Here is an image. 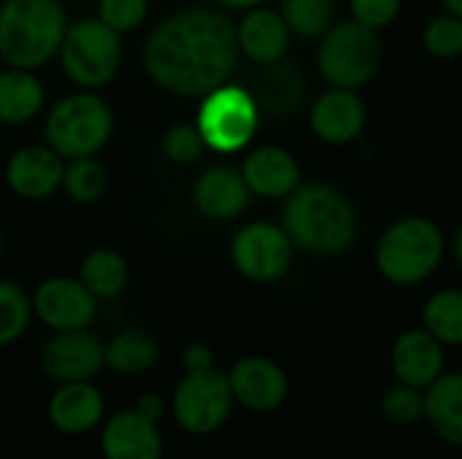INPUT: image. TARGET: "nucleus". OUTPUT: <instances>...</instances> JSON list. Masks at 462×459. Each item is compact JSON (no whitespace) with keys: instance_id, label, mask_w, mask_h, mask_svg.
Instances as JSON below:
<instances>
[{"instance_id":"nucleus-9","label":"nucleus","mask_w":462,"mask_h":459,"mask_svg":"<svg viewBox=\"0 0 462 459\" xmlns=\"http://www.w3.org/2000/svg\"><path fill=\"white\" fill-rule=\"evenodd\" d=\"M168 403L179 430L195 438L219 433L236 411V398L227 381V371L219 368L203 373H184L176 381Z\"/></svg>"},{"instance_id":"nucleus-1","label":"nucleus","mask_w":462,"mask_h":459,"mask_svg":"<svg viewBox=\"0 0 462 459\" xmlns=\"http://www.w3.org/2000/svg\"><path fill=\"white\" fill-rule=\"evenodd\" d=\"M241 49L236 24L217 8H181L160 19L143 43V70L168 95L203 97L230 81Z\"/></svg>"},{"instance_id":"nucleus-16","label":"nucleus","mask_w":462,"mask_h":459,"mask_svg":"<svg viewBox=\"0 0 462 459\" xmlns=\"http://www.w3.org/2000/svg\"><path fill=\"white\" fill-rule=\"evenodd\" d=\"M65 160L46 143L19 146L5 162V184L22 200H46L62 189Z\"/></svg>"},{"instance_id":"nucleus-35","label":"nucleus","mask_w":462,"mask_h":459,"mask_svg":"<svg viewBox=\"0 0 462 459\" xmlns=\"http://www.w3.org/2000/svg\"><path fill=\"white\" fill-rule=\"evenodd\" d=\"M401 5H403V0H349L355 22H360L376 32L390 27L398 19Z\"/></svg>"},{"instance_id":"nucleus-40","label":"nucleus","mask_w":462,"mask_h":459,"mask_svg":"<svg viewBox=\"0 0 462 459\" xmlns=\"http://www.w3.org/2000/svg\"><path fill=\"white\" fill-rule=\"evenodd\" d=\"M455 260H457V265H460L462 271V230L457 233V238H455Z\"/></svg>"},{"instance_id":"nucleus-21","label":"nucleus","mask_w":462,"mask_h":459,"mask_svg":"<svg viewBox=\"0 0 462 459\" xmlns=\"http://www.w3.org/2000/svg\"><path fill=\"white\" fill-rule=\"evenodd\" d=\"M238 49L254 65H271L284 60L290 49V27L284 16L273 8L257 5L244 11V19L236 24Z\"/></svg>"},{"instance_id":"nucleus-5","label":"nucleus","mask_w":462,"mask_h":459,"mask_svg":"<svg viewBox=\"0 0 462 459\" xmlns=\"http://www.w3.org/2000/svg\"><path fill=\"white\" fill-rule=\"evenodd\" d=\"M114 135V111L95 89L60 97L43 119V138L65 162L95 157Z\"/></svg>"},{"instance_id":"nucleus-28","label":"nucleus","mask_w":462,"mask_h":459,"mask_svg":"<svg viewBox=\"0 0 462 459\" xmlns=\"http://www.w3.org/2000/svg\"><path fill=\"white\" fill-rule=\"evenodd\" d=\"M108 189V173L95 157H79L65 162L62 192L81 206L97 203Z\"/></svg>"},{"instance_id":"nucleus-3","label":"nucleus","mask_w":462,"mask_h":459,"mask_svg":"<svg viewBox=\"0 0 462 459\" xmlns=\"http://www.w3.org/2000/svg\"><path fill=\"white\" fill-rule=\"evenodd\" d=\"M68 30L60 0H3L0 3V60L8 68L38 70L57 57Z\"/></svg>"},{"instance_id":"nucleus-4","label":"nucleus","mask_w":462,"mask_h":459,"mask_svg":"<svg viewBox=\"0 0 462 459\" xmlns=\"http://www.w3.org/2000/svg\"><path fill=\"white\" fill-rule=\"evenodd\" d=\"M444 252L447 241L433 219L406 216L379 238L376 268L395 287H417L439 271Z\"/></svg>"},{"instance_id":"nucleus-39","label":"nucleus","mask_w":462,"mask_h":459,"mask_svg":"<svg viewBox=\"0 0 462 459\" xmlns=\"http://www.w3.org/2000/svg\"><path fill=\"white\" fill-rule=\"evenodd\" d=\"M444 3V8L449 11V14H457L462 16V0H441Z\"/></svg>"},{"instance_id":"nucleus-32","label":"nucleus","mask_w":462,"mask_h":459,"mask_svg":"<svg viewBox=\"0 0 462 459\" xmlns=\"http://www.w3.org/2000/svg\"><path fill=\"white\" fill-rule=\"evenodd\" d=\"M422 43L439 60H457L462 54V16L449 11L433 16L422 32Z\"/></svg>"},{"instance_id":"nucleus-31","label":"nucleus","mask_w":462,"mask_h":459,"mask_svg":"<svg viewBox=\"0 0 462 459\" xmlns=\"http://www.w3.org/2000/svg\"><path fill=\"white\" fill-rule=\"evenodd\" d=\"M32 319L35 317L30 295L19 284L0 279V349L16 344L27 333Z\"/></svg>"},{"instance_id":"nucleus-18","label":"nucleus","mask_w":462,"mask_h":459,"mask_svg":"<svg viewBox=\"0 0 462 459\" xmlns=\"http://www.w3.org/2000/svg\"><path fill=\"white\" fill-rule=\"evenodd\" d=\"M249 187L238 168L211 165L192 184V206L211 222H230L249 206Z\"/></svg>"},{"instance_id":"nucleus-41","label":"nucleus","mask_w":462,"mask_h":459,"mask_svg":"<svg viewBox=\"0 0 462 459\" xmlns=\"http://www.w3.org/2000/svg\"><path fill=\"white\" fill-rule=\"evenodd\" d=\"M3 252H5V243H3V233H0V262H3Z\"/></svg>"},{"instance_id":"nucleus-33","label":"nucleus","mask_w":462,"mask_h":459,"mask_svg":"<svg viewBox=\"0 0 462 459\" xmlns=\"http://www.w3.org/2000/svg\"><path fill=\"white\" fill-rule=\"evenodd\" d=\"M203 151H206V143L195 122L171 124L162 135V154L173 165H192L203 157Z\"/></svg>"},{"instance_id":"nucleus-26","label":"nucleus","mask_w":462,"mask_h":459,"mask_svg":"<svg viewBox=\"0 0 462 459\" xmlns=\"http://www.w3.org/2000/svg\"><path fill=\"white\" fill-rule=\"evenodd\" d=\"M79 279L97 300H114L130 284V265L114 249H92L79 265Z\"/></svg>"},{"instance_id":"nucleus-2","label":"nucleus","mask_w":462,"mask_h":459,"mask_svg":"<svg viewBox=\"0 0 462 459\" xmlns=\"http://www.w3.org/2000/svg\"><path fill=\"white\" fill-rule=\"evenodd\" d=\"M282 227L292 246L333 257L346 252L360 230L352 200L330 184H306L287 195L282 211Z\"/></svg>"},{"instance_id":"nucleus-15","label":"nucleus","mask_w":462,"mask_h":459,"mask_svg":"<svg viewBox=\"0 0 462 459\" xmlns=\"http://www.w3.org/2000/svg\"><path fill=\"white\" fill-rule=\"evenodd\" d=\"M103 459H165V438L157 422L135 409H122L106 417L97 430Z\"/></svg>"},{"instance_id":"nucleus-23","label":"nucleus","mask_w":462,"mask_h":459,"mask_svg":"<svg viewBox=\"0 0 462 459\" xmlns=\"http://www.w3.org/2000/svg\"><path fill=\"white\" fill-rule=\"evenodd\" d=\"M252 95L260 111H268L273 116H292L306 97V81L295 65L279 60L271 65H260Z\"/></svg>"},{"instance_id":"nucleus-22","label":"nucleus","mask_w":462,"mask_h":459,"mask_svg":"<svg viewBox=\"0 0 462 459\" xmlns=\"http://www.w3.org/2000/svg\"><path fill=\"white\" fill-rule=\"evenodd\" d=\"M425 425L447 446L462 449V371H444L425 390Z\"/></svg>"},{"instance_id":"nucleus-38","label":"nucleus","mask_w":462,"mask_h":459,"mask_svg":"<svg viewBox=\"0 0 462 459\" xmlns=\"http://www.w3.org/2000/svg\"><path fill=\"white\" fill-rule=\"evenodd\" d=\"M217 3L225 5V8H230V11H249V8L263 5L265 0H217Z\"/></svg>"},{"instance_id":"nucleus-36","label":"nucleus","mask_w":462,"mask_h":459,"mask_svg":"<svg viewBox=\"0 0 462 459\" xmlns=\"http://www.w3.org/2000/svg\"><path fill=\"white\" fill-rule=\"evenodd\" d=\"M181 368L184 373H203V371L217 368L214 349L203 341H189L181 352Z\"/></svg>"},{"instance_id":"nucleus-8","label":"nucleus","mask_w":462,"mask_h":459,"mask_svg":"<svg viewBox=\"0 0 462 459\" xmlns=\"http://www.w3.org/2000/svg\"><path fill=\"white\" fill-rule=\"evenodd\" d=\"M317 68L330 87L357 89L368 84L382 68V41L379 32L360 22L333 24L319 43Z\"/></svg>"},{"instance_id":"nucleus-7","label":"nucleus","mask_w":462,"mask_h":459,"mask_svg":"<svg viewBox=\"0 0 462 459\" xmlns=\"http://www.w3.org/2000/svg\"><path fill=\"white\" fill-rule=\"evenodd\" d=\"M260 114L252 89L225 81L200 97L195 127L200 130L206 149L217 154H238L254 141Z\"/></svg>"},{"instance_id":"nucleus-13","label":"nucleus","mask_w":462,"mask_h":459,"mask_svg":"<svg viewBox=\"0 0 462 459\" xmlns=\"http://www.w3.org/2000/svg\"><path fill=\"white\" fill-rule=\"evenodd\" d=\"M227 381L236 398V409L249 414H273L290 398L287 371L263 354H246L227 371Z\"/></svg>"},{"instance_id":"nucleus-12","label":"nucleus","mask_w":462,"mask_h":459,"mask_svg":"<svg viewBox=\"0 0 462 459\" xmlns=\"http://www.w3.org/2000/svg\"><path fill=\"white\" fill-rule=\"evenodd\" d=\"M32 317L49 327L51 333L60 330H84L97 317V298L81 284L76 276H49L43 279L32 295Z\"/></svg>"},{"instance_id":"nucleus-10","label":"nucleus","mask_w":462,"mask_h":459,"mask_svg":"<svg viewBox=\"0 0 462 459\" xmlns=\"http://www.w3.org/2000/svg\"><path fill=\"white\" fill-rule=\"evenodd\" d=\"M292 249L282 225L249 222L230 241V262L246 281L273 284L292 268Z\"/></svg>"},{"instance_id":"nucleus-6","label":"nucleus","mask_w":462,"mask_h":459,"mask_svg":"<svg viewBox=\"0 0 462 459\" xmlns=\"http://www.w3.org/2000/svg\"><path fill=\"white\" fill-rule=\"evenodd\" d=\"M57 57L62 73L79 89H100L114 81L122 68V35L97 16H84L68 24Z\"/></svg>"},{"instance_id":"nucleus-11","label":"nucleus","mask_w":462,"mask_h":459,"mask_svg":"<svg viewBox=\"0 0 462 459\" xmlns=\"http://www.w3.org/2000/svg\"><path fill=\"white\" fill-rule=\"evenodd\" d=\"M41 373L54 381H92L106 371V344L89 330H60L51 333L38 354Z\"/></svg>"},{"instance_id":"nucleus-25","label":"nucleus","mask_w":462,"mask_h":459,"mask_svg":"<svg viewBox=\"0 0 462 459\" xmlns=\"http://www.w3.org/2000/svg\"><path fill=\"white\" fill-rule=\"evenodd\" d=\"M46 103L43 81L35 70L5 68L0 70V122L3 124H27L32 122Z\"/></svg>"},{"instance_id":"nucleus-17","label":"nucleus","mask_w":462,"mask_h":459,"mask_svg":"<svg viewBox=\"0 0 462 459\" xmlns=\"http://www.w3.org/2000/svg\"><path fill=\"white\" fill-rule=\"evenodd\" d=\"M390 368L395 381L428 390L447 371V346L422 325L403 330L390 349Z\"/></svg>"},{"instance_id":"nucleus-37","label":"nucleus","mask_w":462,"mask_h":459,"mask_svg":"<svg viewBox=\"0 0 462 459\" xmlns=\"http://www.w3.org/2000/svg\"><path fill=\"white\" fill-rule=\"evenodd\" d=\"M133 409H135L141 417H146V419H152V422H157V425L171 414V403H168L160 392H143V395H138V400L133 403Z\"/></svg>"},{"instance_id":"nucleus-20","label":"nucleus","mask_w":462,"mask_h":459,"mask_svg":"<svg viewBox=\"0 0 462 459\" xmlns=\"http://www.w3.org/2000/svg\"><path fill=\"white\" fill-rule=\"evenodd\" d=\"M238 170L249 192L260 197H287L300 187V165L295 154L282 146H254Z\"/></svg>"},{"instance_id":"nucleus-14","label":"nucleus","mask_w":462,"mask_h":459,"mask_svg":"<svg viewBox=\"0 0 462 459\" xmlns=\"http://www.w3.org/2000/svg\"><path fill=\"white\" fill-rule=\"evenodd\" d=\"M108 417L106 395L95 381H65L54 384L46 400V422L60 436H89L97 433Z\"/></svg>"},{"instance_id":"nucleus-29","label":"nucleus","mask_w":462,"mask_h":459,"mask_svg":"<svg viewBox=\"0 0 462 459\" xmlns=\"http://www.w3.org/2000/svg\"><path fill=\"white\" fill-rule=\"evenodd\" d=\"M298 38H319L333 27L336 3L333 0H282L279 11Z\"/></svg>"},{"instance_id":"nucleus-19","label":"nucleus","mask_w":462,"mask_h":459,"mask_svg":"<svg viewBox=\"0 0 462 459\" xmlns=\"http://www.w3.org/2000/svg\"><path fill=\"white\" fill-rule=\"evenodd\" d=\"M368 111L355 89H328L317 97L311 108V130L319 141L330 146L352 143L365 127Z\"/></svg>"},{"instance_id":"nucleus-30","label":"nucleus","mask_w":462,"mask_h":459,"mask_svg":"<svg viewBox=\"0 0 462 459\" xmlns=\"http://www.w3.org/2000/svg\"><path fill=\"white\" fill-rule=\"evenodd\" d=\"M379 414L393 427H417L425 422V390L395 381L379 398Z\"/></svg>"},{"instance_id":"nucleus-27","label":"nucleus","mask_w":462,"mask_h":459,"mask_svg":"<svg viewBox=\"0 0 462 459\" xmlns=\"http://www.w3.org/2000/svg\"><path fill=\"white\" fill-rule=\"evenodd\" d=\"M422 327L447 349L462 346V289H439L422 308Z\"/></svg>"},{"instance_id":"nucleus-34","label":"nucleus","mask_w":462,"mask_h":459,"mask_svg":"<svg viewBox=\"0 0 462 459\" xmlns=\"http://www.w3.org/2000/svg\"><path fill=\"white\" fill-rule=\"evenodd\" d=\"M100 22H106L119 35L138 30L149 16V0H97Z\"/></svg>"},{"instance_id":"nucleus-24","label":"nucleus","mask_w":462,"mask_h":459,"mask_svg":"<svg viewBox=\"0 0 462 459\" xmlns=\"http://www.w3.org/2000/svg\"><path fill=\"white\" fill-rule=\"evenodd\" d=\"M160 363V341L141 327H125L106 341V371L133 379Z\"/></svg>"}]
</instances>
